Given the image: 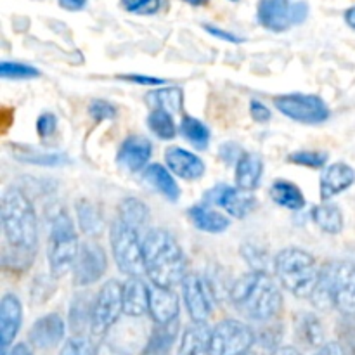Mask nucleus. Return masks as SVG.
I'll list each match as a JSON object with an SVG mask.
<instances>
[{"instance_id": "1", "label": "nucleus", "mask_w": 355, "mask_h": 355, "mask_svg": "<svg viewBox=\"0 0 355 355\" xmlns=\"http://www.w3.org/2000/svg\"><path fill=\"white\" fill-rule=\"evenodd\" d=\"M146 276L153 284L173 288L186 277V257L182 248L165 229H149L142 239Z\"/></svg>"}, {"instance_id": "2", "label": "nucleus", "mask_w": 355, "mask_h": 355, "mask_svg": "<svg viewBox=\"0 0 355 355\" xmlns=\"http://www.w3.org/2000/svg\"><path fill=\"white\" fill-rule=\"evenodd\" d=\"M236 311L252 321H270L283 309V295L276 281L266 272H250L239 277L231 290Z\"/></svg>"}, {"instance_id": "3", "label": "nucleus", "mask_w": 355, "mask_h": 355, "mask_svg": "<svg viewBox=\"0 0 355 355\" xmlns=\"http://www.w3.org/2000/svg\"><path fill=\"white\" fill-rule=\"evenodd\" d=\"M2 229L10 248L35 252L38 243V220L30 198L19 187H7L0 205Z\"/></svg>"}, {"instance_id": "4", "label": "nucleus", "mask_w": 355, "mask_h": 355, "mask_svg": "<svg viewBox=\"0 0 355 355\" xmlns=\"http://www.w3.org/2000/svg\"><path fill=\"white\" fill-rule=\"evenodd\" d=\"M274 272L284 290L297 298H311L315 284L319 281L318 262L305 250L291 246L277 253L274 259Z\"/></svg>"}, {"instance_id": "5", "label": "nucleus", "mask_w": 355, "mask_h": 355, "mask_svg": "<svg viewBox=\"0 0 355 355\" xmlns=\"http://www.w3.org/2000/svg\"><path fill=\"white\" fill-rule=\"evenodd\" d=\"M78 234L71 217L64 210H58L51 218L47 241L49 269L52 277H62L75 267L80 253Z\"/></svg>"}, {"instance_id": "6", "label": "nucleus", "mask_w": 355, "mask_h": 355, "mask_svg": "<svg viewBox=\"0 0 355 355\" xmlns=\"http://www.w3.org/2000/svg\"><path fill=\"white\" fill-rule=\"evenodd\" d=\"M110 241L120 272L127 274L128 277H141L146 274L141 232L121 224L120 220H114L111 225Z\"/></svg>"}, {"instance_id": "7", "label": "nucleus", "mask_w": 355, "mask_h": 355, "mask_svg": "<svg viewBox=\"0 0 355 355\" xmlns=\"http://www.w3.org/2000/svg\"><path fill=\"white\" fill-rule=\"evenodd\" d=\"M121 286L116 279H110L101 286L92 302L90 314V333L94 338H103L106 333L116 324L123 314V300H121Z\"/></svg>"}, {"instance_id": "8", "label": "nucleus", "mask_w": 355, "mask_h": 355, "mask_svg": "<svg viewBox=\"0 0 355 355\" xmlns=\"http://www.w3.org/2000/svg\"><path fill=\"white\" fill-rule=\"evenodd\" d=\"M255 343V333L238 319H224L211 329L210 355L248 354Z\"/></svg>"}, {"instance_id": "9", "label": "nucleus", "mask_w": 355, "mask_h": 355, "mask_svg": "<svg viewBox=\"0 0 355 355\" xmlns=\"http://www.w3.org/2000/svg\"><path fill=\"white\" fill-rule=\"evenodd\" d=\"M274 104L284 116L298 123H322L329 118L328 104L314 94H284L276 97Z\"/></svg>"}, {"instance_id": "10", "label": "nucleus", "mask_w": 355, "mask_h": 355, "mask_svg": "<svg viewBox=\"0 0 355 355\" xmlns=\"http://www.w3.org/2000/svg\"><path fill=\"white\" fill-rule=\"evenodd\" d=\"M309 14L307 3L288 0H260L259 23L270 31H286L293 24L304 23Z\"/></svg>"}, {"instance_id": "11", "label": "nucleus", "mask_w": 355, "mask_h": 355, "mask_svg": "<svg viewBox=\"0 0 355 355\" xmlns=\"http://www.w3.org/2000/svg\"><path fill=\"white\" fill-rule=\"evenodd\" d=\"M182 298L193 322H207L214 312V290L200 274H186L180 283Z\"/></svg>"}, {"instance_id": "12", "label": "nucleus", "mask_w": 355, "mask_h": 355, "mask_svg": "<svg viewBox=\"0 0 355 355\" xmlns=\"http://www.w3.org/2000/svg\"><path fill=\"white\" fill-rule=\"evenodd\" d=\"M107 269V255L96 241H85L80 246L78 259L73 267V281L76 286H90L104 276Z\"/></svg>"}, {"instance_id": "13", "label": "nucleus", "mask_w": 355, "mask_h": 355, "mask_svg": "<svg viewBox=\"0 0 355 355\" xmlns=\"http://www.w3.org/2000/svg\"><path fill=\"white\" fill-rule=\"evenodd\" d=\"M333 305L343 315H355V266L331 262Z\"/></svg>"}, {"instance_id": "14", "label": "nucleus", "mask_w": 355, "mask_h": 355, "mask_svg": "<svg viewBox=\"0 0 355 355\" xmlns=\"http://www.w3.org/2000/svg\"><path fill=\"white\" fill-rule=\"evenodd\" d=\"M205 198L210 203L222 207L231 217L236 218H245L257 207V200L252 193L241 191L239 187L225 186V184L224 186H215L214 189L208 191Z\"/></svg>"}, {"instance_id": "15", "label": "nucleus", "mask_w": 355, "mask_h": 355, "mask_svg": "<svg viewBox=\"0 0 355 355\" xmlns=\"http://www.w3.org/2000/svg\"><path fill=\"white\" fill-rule=\"evenodd\" d=\"M66 326L64 321L59 314L51 312L45 314L44 318L37 319L28 331V342L38 350L54 349L62 338H64Z\"/></svg>"}, {"instance_id": "16", "label": "nucleus", "mask_w": 355, "mask_h": 355, "mask_svg": "<svg viewBox=\"0 0 355 355\" xmlns=\"http://www.w3.org/2000/svg\"><path fill=\"white\" fill-rule=\"evenodd\" d=\"M179 297L172 288H162L151 284L149 286V315L156 326L172 324L179 318Z\"/></svg>"}, {"instance_id": "17", "label": "nucleus", "mask_w": 355, "mask_h": 355, "mask_svg": "<svg viewBox=\"0 0 355 355\" xmlns=\"http://www.w3.org/2000/svg\"><path fill=\"white\" fill-rule=\"evenodd\" d=\"M23 322V307L16 295L6 293L0 300V345L2 354L14 342Z\"/></svg>"}, {"instance_id": "18", "label": "nucleus", "mask_w": 355, "mask_h": 355, "mask_svg": "<svg viewBox=\"0 0 355 355\" xmlns=\"http://www.w3.org/2000/svg\"><path fill=\"white\" fill-rule=\"evenodd\" d=\"M165 162L170 172L186 180H198L205 173V163L200 156L187 149L172 146L165 151Z\"/></svg>"}, {"instance_id": "19", "label": "nucleus", "mask_w": 355, "mask_h": 355, "mask_svg": "<svg viewBox=\"0 0 355 355\" xmlns=\"http://www.w3.org/2000/svg\"><path fill=\"white\" fill-rule=\"evenodd\" d=\"M153 155V144L144 135H128L118 151V163L130 172H139L149 163Z\"/></svg>"}, {"instance_id": "20", "label": "nucleus", "mask_w": 355, "mask_h": 355, "mask_svg": "<svg viewBox=\"0 0 355 355\" xmlns=\"http://www.w3.org/2000/svg\"><path fill=\"white\" fill-rule=\"evenodd\" d=\"M355 182V172L347 163H333L322 172L321 177V198L322 201L338 196L343 191L349 189Z\"/></svg>"}, {"instance_id": "21", "label": "nucleus", "mask_w": 355, "mask_h": 355, "mask_svg": "<svg viewBox=\"0 0 355 355\" xmlns=\"http://www.w3.org/2000/svg\"><path fill=\"white\" fill-rule=\"evenodd\" d=\"M121 290L123 314L130 318H141L149 312V286H146L141 277H128Z\"/></svg>"}, {"instance_id": "22", "label": "nucleus", "mask_w": 355, "mask_h": 355, "mask_svg": "<svg viewBox=\"0 0 355 355\" xmlns=\"http://www.w3.org/2000/svg\"><path fill=\"white\" fill-rule=\"evenodd\" d=\"M263 175V158L259 153H243L239 162L236 163V187L252 193L259 187Z\"/></svg>"}, {"instance_id": "23", "label": "nucleus", "mask_w": 355, "mask_h": 355, "mask_svg": "<svg viewBox=\"0 0 355 355\" xmlns=\"http://www.w3.org/2000/svg\"><path fill=\"white\" fill-rule=\"evenodd\" d=\"M211 329L207 322H191L182 333L177 355H210Z\"/></svg>"}, {"instance_id": "24", "label": "nucleus", "mask_w": 355, "mask_h": 355, "mask_svg": "<svg viewBox=\"0 0 355 355\" xmlns=\"http://www.w3.org/2000/svg\"><path fill=\"white\" fill-rule=\"evenodd\" d=\"M121 224L128 225V227L135 229L137 232L146 231L151 220V211H149L148 205L144 201L137 200V198H125L118 205V218Z\"/></svg>"}, {"instance_id": "25", "label": "nucleus", "mask_w": 355, "mask_h": 355, "mask_svg": "<svg viewBox=\"0 0 355 355\" xmlns=\"http://www.w3.org/2000/svg\"><path fill=\"white\" fill-rule=\"evenodd\" d=\"M187 217L193 222L194 227H198L203 232H210V234H220L229 227V218L222 215L220 211L208 208L205 205H196L187 210Z\"/></svg>"}, {"instance_id": "26", "label": "nucleus", "mask_w": 355, "mask_h": 355, "mask_svg": "<svg viewBox=\"0 0 355 355\" xmlns=\"http://www.w3.org/2000/svg\"><path fill=\"white\" fill-rule=\"evenodd\" d=\"M144 180L151 187H155L162 196H165L166 200L177 201L180 198V189L177 186L175 179L172 177V173L165 168L159 163H151V165L146 166L144 170Z\"/></svg>"}, {"instance_id": "27", "label": "nucleus", "mask_w": 355, "mask_h": 355, "mask_svg": "<svg viewBox=\"0 0 355 355\" xmlns=\"http://www.w3.org/2000/svg\"><path fill=\"white\" fill-rule=\"evenodd\" d=\"M270 198H272L274 203L286 208V210L298 211L305 207V196L302 194L300 187L283 179L276 180L272 184V187H270Z\"/></svg>"}, {"instance_id": "28", "label": "nucleus", "mask_w": 355, "mask_h": 355, "mask_svg": "<svg viewBox=\"0 0 355 355\" xmlns=\"http://www.w3.org/2000/svg\"><path fill=\"white\" fill-rule=\"evenodd\" d=\"M297 335L304 345L311 347V349H321L324 345V331H322V324L319 318L312 312H305L300 314L297 321Z\"/></svg>"}, {"instance_id": "29", "label": "nucleus", "mask_w": 355, "mask_h": 355, "mask_svg": "<svg viewBox=\"0 0 355 355\" xmlns=\"http://www.w3.org/2000/svg\"><path fill=\"white\" fill-rule=\"evenodd\" d=\"M76 218H78L80 229L87 236H99L104 229V218L99 208L89 200L76 201Z\"/></svg>"}, {"instance_id": "30", "label": "nucleus", "mask_w": 355, "mask_h": 355, "mask_svg": "<svg viewBox=\"0 0 355 355\" xmlns=\"http://www.w3.org/2000/svg\"><path fill=\"white\" fill-rule=\"evenodd\" d=\"M312 220L318 224V227L321 231H324L326 234H340L343 229V214L336 205L324 203L318 205L312 210Z\"/></svg>"}, {"instance_id": "31", "label": "nucleus", "mask_w": 355, "mask_h": 355, "mask_svg": "<svg viewBox=\"0 0 355 355\" xmlns=\"http://www.w3.org/2000/svg\"><path fill=\"white\" fill-rule=\"evenodd\" d=\"M180 135L186 139L189 144H193L194 148L203 151V149L208 148L210 144V128L203 123L201 120L194 116H184L180 120V127H179Z\"/></svg>"}, {"instance_id": "32", "label": "nucleus", "mask_w": 355, "mask_h": 355, "mask_svg": "<svg viewBox=\"0 0 355 355\" xmlns=\"http://www.w3.org/2000/svg\"><path fill=\"white\" fill-rule=\"evenodd\" d=\"M311 302L318 311H329L333 309V281H331V263L321 267L319 281L311 295Z\"/></svg>"}, {"instance_id": "33", "label": "nucleus", "mask_w": 355, "mask_h": 355, "mask_svg": "<svg viewBox=\"0 0 355 355\" xmlns=\"http://www.w3.org/2000/svg\"><path fill=\"white\" fill-rule=\"evenodd\" d=\"M182 90L179 87H165L148 94V103L155 106V110H165L170 114L179 113L182 110Z\"/></svg>"}, {"instance_id": "34", "label": "nucleus", "mask_w": 355, "mask_h": 355, "mask_svg": "<svg viewBox=\"0 0 355 355\" xmlns=\"http://www.w3.org/2000/svg\"><path fill=\"white\" fill-rule=\"evenodd\" d=\"M12 155L17 162L37 166H59L68 162V156L62 155V153H42L35 151V149L14 148Z\"/></svg>"}, {"instance_id": "35", "label": "nucleus", "mask_w": 355, "mask_h": 355, "mask_svg": "<svg viewBox=\"0 0 355 355\" xmlns=\"http://www.w3.org/2000/svg\"><path fill=\"white\" fill-rule=\"evenodd\" d=\"M148 127L153 134L162 141H170L175 137L177 127L173 116L165 110H153L148 114Z\"/></svg>"}, {"instance_id": "36", "label": "nucleus", "mask_w": 355, "mask_h": 355, "mask_svg": "<svg viewBox=\"0 0 355 355\" xmlns=\"http://www.w3.org/2000/svg\"><path fill=\"white\" fill-rule=\"evenodd\" d=\"M90 314H92V304L85 295H76L71 302V307L68 309L69 326L76 335L85 329V326H90Z\"/></svg>"}, {"instance_id": "37", "label": "nucleus", "mask_w": 355, "mask_h": 355, "mask_svg": "<svg viewBox=\"0 0 355 355\" xmlns=\"http://www.w3.org/2000/svg\"><path fill=\"white\" fill-rule=\"evenodd\" d=\"M177 329H179V322L177 321L166 326H156V329L153 331L151 342L148 345V354L166 352L173 340H175Z\"/></svg>"}, {"instance_id": "38", "label": "nucleus", "mask_w": 355, "mask_h": 355, "mask_svg": "<svg viewBox=\"0 0 355 355\" xmlns=\"http://www.w3.org/2000/svg\"><path fill=\"white\" fill-rule=\"evenodd\" d=\"M0 76L6 80H31L40 76V71L33 66L23 64V62L3 61L0 64Z\"/></svg>"}, {"instance_id": "39", "label": "nucleus", "mask_w": 355, "mask_h": 355, "mask_svg": "<svg viewBox=\"0 0 355 355\" xmlns=\"http://www.w3.org/2000/svg\"><path fill=\"white\" fill-rule=\"evenodd\" d=\"M243 257L248 262V266H252L253 272H266L267 274V263H269V253L267 250H263L262 246H257L253 243H246L241 248Z\"/></svg>"}, {"instance_id": "40", "label": "nucleus", "mask_w": 355, "mask_h": 355, "mask_svg": "<svg viewBox=\"0 0 355 355\" xmlns=\"http://www.w3.org/2000/svg\"><path fill=\"white\" fill-rule=\"evenodd\" d=\"M288 162L298 166L307 168H322L328 163V153L326 151H295L288 155Z\"/></svg>"}, {"instance_id": "41", "label": "nucleus", "mask_w": 355, "mask_h": 355, "mask_svg": "<svg viewBox=\"0 0 355 355\" xmlns=\"http://www.w3.org/2000/svg\"><path fill=\"white\" fill-rule=\"evenodd\" d=\"M59 355H97V350L92 340L82 335H75L62 345Z\"/></svg>"}, {"instance_id": "42", "label": "nucleus", "mask_w": 355, "mask_h": 355, "mask_svg": "<svg viewBox=\"0 0 355 355\" xmlns=\"http://www.w3.org/2000/svg\"><path fill=\"white\" fill-rule=\"evenodd\" d=\"M121 2L128 12L142 14V16H151L162 9V0H121Z\"/></svg>"}, {"instance_id": "43", "label": "nucleus", "mask_w": 355, "mask_h": 355, "mask_svg": "<svg viewBox=\"0 0 355 355\" xmlns=\"http://www.w3.org/2000/svg\"><path fill=\"white\" fill-rule=\"evenodd\" d=\"M89 113L90 116L94 118V121L101 123V121L104 120H113V118L116 116V107H114L113 104L107 103V101L96 99L90 103Z\"/></svg>"}, {"instance_id": "44", "label": "nucleus", "mask_w": 355, "mask_h": 355, "mask_svg": "<svg viewBox=\"0 0 355 355\" xmlns=\"http://www.w3.org/2000/svg\"><path fill=\"white\" fill-rule=\"evenodd\" d=\"M58 128V118L52 113H44L37 120V132L40 137H51Z\"/></svg>"}, {"instance_id": "45", "label": "nucleus", "mask_w": 355, "mask_h": 355, "mask_svg": "<svg viewBox=\"0 0 355 355\" xmlns=\"http://www.w3.org/2000/svg\"><path fill=\"white\" fill-rule=\"evenodd\" d=\"M250 114L259 123H266V121L270 120V110L266 104L260 103V101H252L250 103Z\"/></svg>"}, {"instance_id": "46", "label": "nucleus", "mask_w": 355, "mask_h": 355, "mask_svg": "<svg viewBox=\"0 0 355 355\" xmlns=\"http://www.w3.org/2000/svg\"><path fill=\"white\" fill-rule=\"evenodd\" d=\"M241 156H243L241 148H239V146H236L234 142H227V144H224L220 148V158L224 159L225 163H229V165L234 162L238 163Z\"/></svg>"}, {"instance_id": "47", "label": "nucleus", "mask_w": 355, "mask_h": 355, "mask_svg": "<svg viewBox=\"0 0 355 355\" xmlns=\"http://www.w3.org/2000/svg\"><path fill=\"white\" fill-rule=\"evenodd\" d=\"M205 30H207L210 35H214V37L222 38V40L225 42H231V44H241V42H245V38L238 37V35L231 33V31L220 30V28L214 26V24H205Z\"/></svg>"}, {"instance_id": "48", "label": "nucleus", "mask_w": 355, "mask_h": 355, "mask_svg": "<svg viewBox=\"0 0 355 355\" xmlns=\"http://www.w3.org/2000/svg\"><path fill=\"white\" fill-rule=\"evenodd\" d=\"M120 78L128 80V82L141 83V85H162L165 80L155 78V76H144V75H121Z\"/></svg>"}, {"instance_id": "49", "label": "nucleus", "mask_w": 355, "mask_h": 355, "mask_svg": "<svg viewBox=\"0 0 355 355\" xmlns=\"http://www.w3.org/2000/svg\"><path fill=\"white\" fill-rule=\"evenodd\" d=\"M314 355H345V350L338 342H329L324 343L321 349H318V352Z\"/></svg>"}, {"instance_id": "50", "label": "nucleus", "mask_w": 355, "mask_h": 355, "mask_svg": "<svg viewBox=\"0 0 355 355\" xmlns=\"http://www.w3.org/2000/svg\"><path fill=\"white\" fill-rule=\"evenodd\" d=\"M87 0H59V6L66 10H82Z\"/></svg>"}, {"instance_id": "51", "label": "nucleus", "mask_w": 355, "mask_h": 355, "mask_svg": "<svg viewBox=\"0 0 355 355\" xmlns=\"http://www.w3.org/2000/svg\"><path fill=\"white\" fill-rule=\"evenodd\" d=\"M2 355H31V350L28 349L24 343H17V345L12 347V350H10V352H6Z\"/></svg>"}, {"instance_id": "52", "label": "nucleus", "mask_w": 355, "mask_h": 355, "mask_svg": "<svg viewBox=\"0 0 355 355\" xmlns=\"http://www.w3.org/2000/svg\"><path fill=\"white\" fill-rule=\"evenodd\" d=\"M269 355H302L297 349L293 347H279V349L272 350Z\"/></svg>"}, {"instance_id": "53", "label": "nucleus", "mask_w": 355, "mask_h": 355, "mask_svg": "<svg viewBox=\"0 0 355 355\" xmlns=\"http://www.w3.org/2000/svg\"><path fill=\"white\" fill-rule=\"evenodd\" d=\"M345 21L352 30H355V6L350 7V9L345 12Z\"/></svg>"}, {"instance_id": "54", "label": "nucleus", "mask_w": 355, "mask_h": 355, "mask_svg": "<svg viewBox=\"0 0 355 355\" xmlns=\"http://www.w3.org/2000/svg\"><path fill=\"white\" fill-rule=\"evenodd\" d=\"M184 2L191 3V6H196V7H200V6H205V3H207L208 0H184Z\"/></svg>"}, {"instance_id": "55", "label": "nucleus", "mask_w": 355, "mask_h": 355, "mask_svg": "<svg viewBox=\"0 0 355 355\" xmlns=\"http://www.w3.org/2000/svg\"><path fill=\"white\" fill-rule=\"evenodd\" d=\"M243 355H253V354H243Z\"/></svg>"}, {"instance_id": "56", "label": "nucleus", "mask_w": 355, "mask_h": 355, "mask_svg": "<svg viewBox=\"0 0 355 355\" xmlns=\"http://www.w3.org/2000/svg\"><path fill=\"white\" fill-rule=\"evenodd\" d=\"M232 2H236V0H232Z\"/></svg>"}]
</instances>
